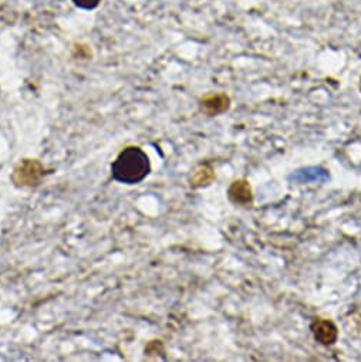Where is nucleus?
<instances>
[{"instance_id": "7ed1b4c3", "label": "nucleus", "mask_w": 361, "mask_h": 362, "mask_svg": "<svg viewBox=\"0 0 361 362\" xmlns=\"http://www.w3.org/2000/svg\"><path fill=\"white\" fill-rule=\"evenodd\" d=\"M228 198L229 201L242 208H249L253 204V191L251 182L245 177H239L231 184L228 188Z\"/></svg>"}, {"instance_id": "20e7f679", "label": "nucleus", "mask_w": 361, "mask_h": 362, "mask_svg": "<svg viewBox=\"0 0 361 362\" xmlns=\"http://www.w3.org/2000/svg\"><path fill=\"white\" fill-rule=\"evenodd\" d=\"M200 105L202 112L211 117L219 115L231 108V97L227 93H211L202 97Z\"/></svg>"}, {"instance_id": "f03ea898", "label": "nucleus", "mask_w": 361, "mask_h": 362, "mask_svg": "<svg viewBox=\"0 0 361 362\" xmlns=\"http://www.w3.org/2000/svg\"><path fill=\"white\" fill-rule=\"evenodd\" d=\"M310 331L313 338L324 346L334 345L338 339V328L334 324V321L328 318L313 320V322L310 324Z\"/></svg>"}, {"instance_id": "423d86ee", "label": "nucleus", "mask_w": 361, "mask_h": 362, "mask_svg": "<svg viewBox=\"0 0 361 362\" xmlns=\"http://www.w3.org/2000/svg\"><path fill=\"white\" fill-rule=\"evenodd\" d=\"M101 0H74V4L83 9H94L100 5Z\"/></svg>"}, {"instance_id": "f257e3e1", "label": "nucleus", "mask_w": 361, "mask_h": 362, "mask_svg": "<svg viewBox=\"0 0 361 362\" xmlns=\"http://www.w3.org/2000/svg\"><path fill=\"white\" fill-rule=\"evenodd\" d=\"M149 172V158L139 146H127L111 165V175L114 180L125 185H137L142 182Z\"/></svg>"}, {"instance_id": "39448f33", "label": "nucleus", "mask_w": 361, "mask_h": 362, "mask_svg": "<svg viewBox=\"0 0 361 362\" xmlns=\"http://www.w3.org/2000/svg\"><path fill=\"white\" fill-rule=\"evenodd\" d=\"M215 179V172L211 165H200L191 176V185L194 188L208 187L212 180Z\"/></svg>"}, {"instance_id": "0eeeda50", "label": "nucleus", "mask_w": 361, "mask_h": 362, "mask_svg": "<svg viewBox=\"0 0 361 362\" xmlns=\"http://www.w3.org/2000/svg\"><path fill=\"white\" fill-rule=\"evenodd\" d=\"M360 91H361V77H360Z\"/></svg>"}]
</instances>
